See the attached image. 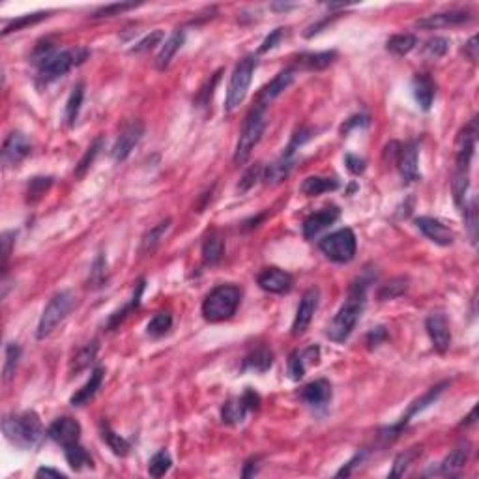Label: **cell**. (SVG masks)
Segmentation results:
<instances>
[{"mask_svg": "<svg viewBox=\"0 0 479 479\" xmlns=\"http://www.w3.org/2000/svg\"><path fill=\"white\" fill-rule=\"evenodd\" d=\"M369 279L360 277L352 283L351 290H348V298L345 304L341 305L339 311L335 313L333 320L326 330V335L335 343H345L354 332L360 316H362L363 305H365V294H367Z\"/></svg>", "mask_w": 479, "mask_h": 479, "instance_id": "cell-1", "label": "cell"}, {"mask_svg": "<svg viewBox=\"0 0 479 479\" xmlns=\"http://www.w3.org/2000/svg\"><path fill=\"white\" fill-rule=\"evenodd\" d=\"M476 140H478V118H472L457 139V165L451 187H453V200L459 208L464 206V197L470 184V163L476 150Z\"/></svg>", "mask_w": 479, "mask_h": 479, "instance_id": "cell-2", "label": "cell"}, {"mask_svg": "<svg viewBox=\"0 0 479 479\" xmlns=\"http://www.w3.org/2000/svg\"><path fill=\"white\" fill-rule=\"evenodd\" d=\"M2 431L4 436L21 450H32L45 436L43 425L36 412L6 415L2 421Z\"/></svg>", "mask_w": 479, "mask_h": 479, "instance_id": "cell-3", "label": "cell"}, {"mask_svg": "<svg viewBox=\"0 0 479 479\" xmlns=\"http://www.w3.org/2000/svg\"><path fill=\"white\" fill-rule=\"evenodd\" d=\"M266 124H268V109H266V105L257 103L244 120L238 142H236V150H234V163L244 165L249 159L251 152L258 145V140L263 139Z\"/></svg>", "mask_w": 479, "mask_h": 479, "instance_id": "cell-4", "label": "cell"}, {"mask_svg": "<svg viewBox=\"0 0 479 479\" xmlns=\"http://www.w3.org/2000/svg\"><path fill=\"white\" fill-rule=\"evenodd\" d=\"M242 290L236 285H219L206 294L202 302V316L208 322H223L233 318L238 309Z\"/></svg>", "mask_w": 479, "mask_h": 479, "instance_id": "cell-5", "label": "cell"}, {"mask_svg": "<svg viewBox=\"0 0 479 479\" xmlns=\"http://www.w3.org/2000/svg\"><path fill=\"white\" fill-rule=\"evenodd\" d=\"M88 49L84 47H75V49H64V51H54L49 54L41 64H38V79L41 82H53L59 77H64L68 71H71L75 66L82 64L88 59Z\"/></svg>", "mask_w": 479, "mask_h": 479, "instance_id": "cell-6", "label": "cell"}, {"mask_svg": "<svg viewBox=\"0 0 479 479\" xmlns=\"http://www.w3.org/2000/svg\"><path fill=\"white\" fill-rule=\"evenodd\" d=\"M75 305V296L71 290H60L49 300L45 309L41 313V318L38 322V330H36V337L38 339H45L47 335H51L53 330L70 315V311Z\"/></svg>", "mask_w": 479, "mask_h": 479, "instance_id": "cell-7", "label": "cell"}, {"mask_svg": "<svg viewBox=\"0 0 479 479\" xmlns=\"http://www.w3.org/2000/svg\"><path fill=\"white\" fill-rule=\"evenodd\" d=\"M255 68H257V59L253 54H247L236 64L233 75H230V82H228L227 100H225V111L227 112H233L242 101L246 100Z\"/></svg>", "mask_w": 479, "mask_h": 479, "instance_id": "cell-8", "label": "cell"}, {"mask_svg": "<svg viewBox=\"0 0 479 479\" xmlns=\"http://www.w3.org/2000/svg\"><path fill=\"white\" fill-rule=\"evenodd\" d=\"M318 249H320L330 260H333V263H351L352 258H354V255H356V234L352 233L351 228L335 230V233H332L330 236L320 240Z\"/></svg>", "mask_w": 479, "mask_h": 479, "instance_id": "cell-9", "label": "cell"}, {"mask_svg": "<svg viewBox=\"0 0 479 479\" xmlns=\"http://www.w3.org/2000/svg\"><path fill=\"white\" fill-rule=\"evenodd\" d=\"M258 403H260V397L257 393L247 388L244 395L240 397H230L227 403L223 404L221 408V418L227 425H240L242 421L246 420V415L253 410L258 408Z\"/></svg>", "mask_w": 479, "mask_h": 479, "instance_id": "cell-10", "label": "cell"}, {"mask_svg": "<svg viewBox=\"0 0 479 479\" xmlns=\"http://www.w3.org/2000/svg\"><path fill=\"white\" fill-rule=\"evenodd\" d=\"M142 135H145V124L140 120H131L129 124H126L120 135H118L117 142L112 145V159L118 161V163L126 161L129 158V154L133 152V148L140 142Z\"/></svg>", "mask_w": 479, "mask_h": 479, "instance_id": "cell-11", "label": "cell"}, {"mask_svg": "<svg viewBox=\"0 0 479 479\" xmlns=\"http://www.w3.org/2000/svg\"><path fill=\"white\" fill-rule=\"evenodd\" d=\"M318 300H320V290L316 286H311L304 293L302 300H300L298 309H296V316H294L293 322V335L298 337V335H304L305 330L309 327L311 320L316 313V307H318Z\"/></svg>", "mask_w": 479, "mask_h": 479, "instance_id": "cell-12", "label": "cell"}, {"mask_svg": "<svg viewBox=\"0 0 479 479\" xmlns=\"http://www.w3.org/2000/svg\"><path fill=\"white\" fill-rule=\"evenodd\" d=\"M425 327L427 333H429V337H431V343H433L434 351H439L440 354H444V352L450 351L451 332L444 313H431V315L427 316Z\"/></svg>", "mask_w": 479, "mask_h": 479, "instance_id": "cell-13", "label": "cell"}, {"mask_svg": "<svg viewBox=\"0 0 479 479\" xmlns=\"http://www.w3.org/2000/svg\"><path fill=\"white\" fill-rule=\"evenodd\" d=\"M32 150V145H30L29 137L21 131H13L6 137L4 140V147H2V163L6 167H15L23 161L27 156Z\"/></svg>", "mask_w": 479, "mask_h": 479, "instance_id": "cell-14", "label": "cell"}, {"mask_svg": "<svg viewBox=\"0 0 479 479\" xmlns=\"http://www.w3.org/2000/svg\"><path fill=\"white\" fill-rule=\"evenodd\" d=\"M258 286L270 294H286L290 293L294 285L293 275L281 268H264L257 277Z\"/></svg>", "mask_w": 479, "mask_h": 479, "instance_id": "cell-15", "label": "cell"}, {"mask_svg": "<svg viewBox=\"0 0 479 479\" xmlns=\"http://www.w3.org/2000/svg\"><path fill=\"white\" fill-rule=\"evenodd\" d=\"M47 436L54 440L62 448H66V445L79 442V439H81V425L73 418L64 415V418H59V420H54L51 423L49 431H47Z\"/></svg>", "mask_w": 479, "mask_h": 479, "instance_id": "cell-16", "label": "cell"}, {"mask_svg": "<svg viewBox=\"0 0 479 479\" xmlns=\"http://www.w3.org/2000/svg\"><path fill=\"white\" fill-rule=\"evenodd\" d=\"M415 225H418L421 233L425 234L427 238L434 242V244H439V246H451L455 242L453 230L440 221V219H434V217H418Z\"/></svg>", "mask_w": 479, "mask_h": 479, "instance_id": "cell-17", "label": "cell"}, {"mask_svg": "<svg viewBox=\"0 0 479 479\" xmlns=\"http://www.w3.org/2000/svg\"><path fill=\"white\" fill-rule=\"evenodd\" d=\"M397 167L404 182L420 180V169H418V145L414 140L406 142L397 150Z\"/></svg>", "mask_w": 479, "mask_h": 479, "instance_id": "cell-18", "label": "cell"}, {"mask_svg": "<svg viewBox=\"0 0 479 479\" xmlns=\"http://www.w3.org/2000/svg\"><path fill=\"white\" fill-rule=\"evenodd\" d=\"M294 77H296V70L294 68H285V70H281L277 75L272 79V81L266 84V87L258 92V101L257 103H260V105H266L268 107L272 101L279 96L283 90H286V88L290 87L294 81Z\"/></svg>", "mask_w": 479, "mask_h": 479, "instance_id": "cell-19", "label": "cell"}, {"mask_svg": "<svg viewBox=\"0 0 479 479\" xmlns=\"http://www.w3.org/2000/svg\"><path fill=\"white\" fill-rule=\"evenodd\" d=\"M300 399L313 408H324L332 401V384L324 378L309 382L307 386L302 388Z\"/></svg>", "mask_w": 479, "mask_h": 479, "instance_id": "cell-20", "label": "cell"}, {"mask_svg": "<svg viewBox=\"0 0 479 479\" xmlns=\"http://www.w3.org/2000/svg\"><path fill=\"white\" fill-rule=\"evenodd\" d=\"M339 216H341V210L337 208V206H327V208H324V210L311 214V216L304 221V236L307 240L315 238L316 234L320 233V230H324V228L330 227V225H333V223L337 221Z\"/></svg>", "mask_w": 479, "mask_h": 479, "instance_id": "cell-21", "label": "cell"}, {"mask_svg": "<svg viewBox=\"0 0 479 479\" xmlns=\"http://www.w3.org/2000/svg\"><path fill=\"white\" fill-rule=\"evenodd\" d=\"M320 358V348L318 346H309L305 351H294L288 360V374L293 380L304 378L305 371L311 365H316Z\"/></svg>", "mask_w": 479, "mask_h": 479, "instance_id": "cell-22", "label": "cell"}, {"mask_svg": "<svg viewBox=\"0 0 479 479\" xmlns=\"http://www.w3.org/2000/svg\"><path fill=\"white\" fill-rule=\"evenodd\" d=\"M470 21V13L464 12V10H451V12H442V13H433V15H427V17L420 19L415 27L420 29H442V27H451V24H461Z\"/></svg>", "mask_w": 479, "mask_h": 479, "instance_id": "cell-23", "label": "cell"}, {"mask_svg": "<svg viewBox=\"0 0 479 479\" xmlns=\"http://www.w3.org/2000/svg\"><path fill=\"white\" fill-rule=\"evenodd\" d=\"M412 90H414V98L418 101V105L423 111H429L433 105L434 96H436V84L427 73H418L412 81Z\"/></svg>", "mask_w": 479, "mask_h": 479, "instance_id": "cell-24", "label": "cell"}, {"mask_svg": "<svg viewBox=\"0 0 479 479\" xmlns=\"http://www.w3.org/2000/svg\"><path fill=\"white\" fill-rule=\"evenodd\" d=\"M468 457H470V444L468 442H462L451 451L450 455L445 457L444 461L440 462L439 473H444V476H459L461 470L466 466Z\"/></svg>", "mask_w": 479, "mask_h": 479, "instance_id": "cell-25", "label": "cell"}, {"mask_svg": "<svg viewBox=\"0 0 479 479\" xmlns=\"http://www.w3.org/2000/svg\"><path fill=\"white\" fill-rule=\"evenodd\" d=\"M184 41H186L184 30H176V32H172V34L161 43V49H159L158 57H156V68H158L159 71H163L169 68L170 60H172V57H175L178 51H180V47L184 45Z\"/></svg>", "mask_w": 479, "mask_h": 479, "instance_id": "cell-26", "label": "cell"}, {"mask_svg": "<svg viewBox=\"0 0 479 479\" xmlns=\"http://www.w3.org/2000/svg\"><path fill=\"white\" fill-rule=\"evenodd\" d=\"M337 59L335 51H322V53H305L300 54L296 62H294V70H305V71H320L326 70L327 66L333 64V60Z\"/></svg>", "mask_w": 479, "mask_h": 479, "instance_id": "cell-27", "label": "cell"}, {"mask_svg": "<svg viewBox=\"0 0 479 479\" xmlns=\"http://www.w3.org/2000/svg\"><path fill=\"white\" fill-rule=\"evenodd\" d=\"M170 223H172L170 221V217H167V219L159 221L158 225H154L150 230L145 233V236L140 240V255H152V253L158 249V246L161 244V240H163V236L170 228Z\"/></svg>", "mask_w": 479, "mask_h": 479, "instance_id": "cell-28", "label": "cell"}, {"mask_svg": "<svg viewBox=\"0 0 479 479\" xmlns=\"http://www.w3.org/2000/svg\"><path fill=\"white\" fill-rule=\"evenodd\" d=\"M274 365V354L266 346H258L244 358V371H255V373H266Z\"/></svg>", "mask_w": 479, "mask_h": 479, "instance_id": "cell-29", "label": "cell"}, {"mask_svg": "<svg viewBox=\"0 0 479 479\" xmlns=\"http://www.w3.org/2000/svg\"><path fill=\"white\" fill-rule=\"evenodd\" d=\"M223 253H225V242H223V236L219 233H210L202 242V260H205L206 266H216L219 260L223 258Z\"/></svg>", "mask_w": 479, "mask_h": 479, "instance_id": "cell-30", "label": "cell"}, {"mask_svg": "<svg viewBox=\"0 0 479 479\" xmlns=\"http://www.w3.org/2000/svg\"><path fill=\"white\" fill-rule=\"evenodd\" d=\"M101 382H103V369L96 367L92 371V374H90V378H88L87 384H84L81 390H77V393L71 397L70 403L73 404V406H82V404H87L88 401L98 393V390L101 388Z\"/></svg>", "mask_w": 479, "mask_h": 479, "instance_id": "cell-31", "label": "cell"}, {"mask_svg": "<svg viewBox=\"0 0 479 479\" xmlns=\"http://www.w3.org/2000/svg\"><path fill=\"white\" fill-rule=\"evenodd\" d=\"M339 187L337 178H326V176H309L305 178L300 191L307 197H316V195L327 193V191H335Z\"/></svg>", "mask_w": 479, "mask_h": 479, "instance_id": "cell-32", "label": "cell"}, {"mask_svg": "<svg viewBox=\"0 0 479 479\" xmlns=\"http://www.w3.org/2000/svg\"><path fill=\"white\" fill-rule=\"evenodd\" d=\"M82 100H84V84H82V82H77L75 87L71 88L70 98L66 101L64 120L70 128L77 122V117H79V112H81Z\"/></svg>", "mask_w": 479, "mask_h": 479, "instance_id": "cell-33", "label": "cell"}, {"mask_svg": "<svg viewBox=\"0 0 479 479\" xmlns=\"http://www.w3.org/2000/svg\"><path fill=\"white\" fill-rule=\"evenodd\" d=\"M98 348H100V346H98V341H92V343H88L87 346H82L81 351L77 352L75 356H73V360H71V365H70L71 376H73V374H79L81 371L90 367V363L96 360Z\"/></svg>", "mask_w": 479, "mask_h": 479, "instance_id": "cell-34", "label": "cell"}, {"mask_svg": "<svg viewBox=\"0 0 479 479\" xmlns=\"http://www.w3.org/2000/svg\"><path fill=\"white\" fill-rule=\"evenodd\" d=\"M64 455L68 464H70L75 472H79L82 468H92V457L88 455V451L84 450L79 442L66 445Z\"/></svg>", "mask_w": 479, "mask_h": 479, "instance_id": "cell-35", "label": "cell"}, {"mask_svg": "<svg viewBox=\"0 0 479 479\" xmlns=\"http://www.w3.org/2000/svg\"><path fill=\"white\" fill-rule=\"evenodd\" d=\"M142 290H145V279H140L139 283H137V290H135L133 298L129 300L128 304L124 305L122 309L117 311V313H112L111 318H109V322H107V330H115L117 326H120L124 320H126V316L131 313L133 309H137L139 307V302H140V296H142Z\"/></svg>", "mask_w": 479, "mask_h": 479, "instance_id": "cell-36", "label": "cell"}, {"mask_svg": "<svg viewBox=\"0 0 479 479\" xmlns=\"http://www.w3.org/2000/svg\"><path fill=\"white\" fill-rule=\"evenodd\" d=\"M415 45H418V38L414 34H395L388 40L386 49L390 53L397 54V57H404L412 49H415Z\"/></svg>", "mask_w": 479, "mask_h": 479, "instance_id": "cell-37", "label": "cell"}, {"mask_svg": "<svg viewBox=\"0 0 479 479\" xmlns=\"http://www.w3.org/2000/svg\"><path fill=\"white\" fill-rule=\"evenodd\" d=\"M421 455V445H414L410 450H404L403 453H399L393 461V468L390 472V478H399V476H404V472L412 466V462Z\"/></svg>", "mask_w": 479, "mask_h": 479, "instance_id": "cell-38", "label": "cell"}, {"mask_svg": "<svg viewBox=\"0 0 479 479\" xmlns=\"http://www.w3.org/2000/svg\"><path fill=\"white\" fill-rule=\"evenodd\" d=\"M101 436H103V440H105L107 445L111 448L115 455L126 457L129 453V442L128 440L122 439L120 434L115 433L111 427H109V423H103V427H101Z\"/></svg>", "mask_w": 479, "mask_h": 479, "instance_id": "cell-39", "label": "cell"}, {"mask_svg": "<svg viewBox=\"0 0 479 479\" xmlns=\"http://www.w3.org/2000/svg\"><path fill=\"white\" fill-rule=\"evenodd\" d=\"M170 327H172V315H170L169 311H159V313H156L152 316V320L148 322L147 333L150 337L158 339V337H163Z\"/></svg>", "mask_w": 479, "mask_h": 479, "instance_id": "cell-40", "label": "cell"}, {"mask_svg": "<svg viewBox=\"0 0 479 479\" xmlns=\"http://www.w3.org/2000/svg\"><path fill=\"white\" fill-rule=\"evenodd\" d=\"M408 290V279L406 277H395V279L388 281L386 285L380 286L378 300L386 302V300H395L403 296Z\"/></svg>", "mask_w": 479, "mask_h": 479, "instance_id": "cell-41", "label": "cell"}, {"mask_svg": "<svg viewBox=\"0 0 479 479\" xmlns=\"http://www.w3.org/2000/svg\"><path fill=\"white\" fill-rule=\"evenodd\" d=\"M47 15H49V13L38 12V13H29V15H21V17H17V19H12V21L4 27V30H2V36H8V34H12V32H19V30L27 29V27H32V24L43 21Z\"/></svg>", "mask_w": 479, "mask_h": 479, "instance_id": "cell-42", "label": "cell"}, {"mask_svg": "<svg viewBox=\"0 0 479 479\" xmlns=\"http://www.w3.org/2000/svg\"><path fill=\"white\" fill-rule=\"evenodd\" d=\"M19 360H21V346L15 345V343H8L6 362H4V369H2V378H4V382H10L13 378V374L17 371Z\"/></svg>", "mask_w": 479, "mask_h": 479, "instance_id": "cell-43", "label": "cell"}, {"mask_svg": "<svg viewBox=\"0 0 479 479\" xmlns=\"http://www.w3.org/2000/svg\"><path fill=\"white\" fill-rule=\"evenodd\" d=\"M170 466H172V459H170L169 451L161 450L150 459V462H148V472H150V476H154V478H161V476H165V473L169 472Z\"/></svg>", "mask_w": 479, "mask_h": 479, "instance_id": "cell-44", "label": "cell"}, {"mask_svg": "<svg viewBox=\"0 0 479 479\" xmlns=\"http://www.w3.org/2000/svg\"><path fill=\"white\" fill-rule=\"evenodd\" d=\"M448 51H450V40L440 38V36L431 38V40L423 45V54L429 57V59H442Z\"/></svg>", "mask_w": 479, "mask_h": 479, "instance_id": "cell-45", "label": "cell"}, {"mask_svg": "<svg viewBox=\"0 0 479 479\" xmlns=\"http://www.w3.org/2000/svg\"><path fill=\"white\" fill-rule=\"evenodd\" d=\"M101 147H103V140H101V137H98V139L94 140L92 145L88 147V150L84 152V156L81 158L79 165L75 167V176H82L84 172H87L88 167L94 163V159L98 158V154H100Z\"/></svg>", "mask_w": 479, "mask_h": 479, "instance_id": "cell-46", "label": "cell"}, {"mask_svg": "<svg viewBox=\"0 0 479 479\" xmlns=\"http://www.w3.org/2000/svg\"><path fill=\"white\" fill-rule=\"evenodd\" d=\"M140 4H135V2H117V4H109V6H103L100 10L94 12V19H103V17H115V15H120V13L128 12V10H135Z\"/></svg>", "mask_w": 479, "mask_h": 479, "instance_id": "cell-47", "label": "cell"}, {"mask_svg": "<svg viewBox=\"0 0 479 479\" xmlns=\"http://www.w3.org/2000/svg\"><path fill=\"white\" fill-rule=\"evenodd\" d=\"M263 175H264L263 163L253 165L251 169L247 170L246 175H244V178L240 180V184H238L240 193H246V191H249V189H251V187L255 186L260 178H263Z\"/></svg>", "mask_w": 479, "mask_h": 479, "instance_id": "cell-48", "label": "cell"}, {"mask_svg": "<svg viewBox=\"0 0 479 479\" xmlns=\"http://www.w3.org/2000/svg\"><path fill=\"white\" fill-rule=\"evenodd\" d=\"M107 281V260L103 255H98L90 270V283L92 286H101Z\"/></svg>", "mask_w": 479, "mask_h": 479, "instance_id": "cell-49", "label": "cell"}, {"mask_svg": "<svg viewBox=\"0 0 479 479\" xmlns=\"http://www.w3.org/2000/svg\"><path fill=\"white\" fill-rule=\"evenodd\" d=\"M51 184H53V178H32L29 184V191H27L30 202H36L40 199L41 195L51 187Z\"/></svg>", "mask_w": 479, "mask_h": 479, "instance_id": "cell-50", "label": "cell"}, {"mask_svg": "<svg viewBox=\"0 0 479 479\" xmlns=\"http://www.w3.org/2000/svg\"><path fill=\"white\" fill-rule=\"evenodd\" d=\"M462 208H464V219L468 223L470 238L476 244V238H478V234H476V228H478V206H476V199L470 200V205L462 206Z\"/></svg>", "mask_w": 479, "mask_h": 479, "instance_id": "cell-51", "label": "cell"}, {"mask_svg": "<svg viewBox=\"0 0 479 479\" xmlns=\"http://www.w3.org/2000/svg\"><path fill=\"white\" fill-rule=\"evenodd\" d=\"M161 40H163V32H161V30H154L152 34H148L145 40H140L137 45L131 47V53H142V51H148V49H152V47L158 45Z\"/></svg>", "mask_w": 479, "mask_h": 479, "instance_id": "cell-52", "label": "cell"}, {"mask_svg": "<svg viewBox=\"0 0 479 479\" xmlns=\"http://www.w3.org/2000/svg\"><path fill=\"white\" fill-rule=\"evenodd\" d=\"M0 244H2V270L6 272L8 260H10V255H12V246L15 244V230H6L2 234Z\"/></svg>", "mask_w": 479, "mask_h": 479, "instance_id": "cell-53", "label": "cell"}, {"mask_svg": "<svg viewBox=\"0 0 479 479\" xmlns=\"http://www.w3.org/2000/svg\"><path fill=\"white\" fill-rule=\"evenodd\" d=\"M283 30H285V29H275L274 32H272V34H270L268 38H266V40L263 41V45H260V49H258V53H268L270 49H274V47L277 45V43H279V41H281L283 34H285Z\"/></svg>", "mask_w": 479, "mask_h": 479, "instance_id": "cell-54", "label": "cell"}, {"mask_svg": "<svg viewBox=\"0 0 479 479\" xmlns=\"http://www.w3.org/2000/svg\"><path fill=\"white\" fill-rule=\"evenodd\" d=\"M346 161V169L351 170L352 175H362L363 170H365V161H363L362 158H358V156H352V154H348L345 158Z\"/></svg>", "mask_w": 479, "mask_h": 479, "instance_id": "cell-55", "label": "cell"}, {"mask_svg": "<svg viewBox=\"0 0 479 479\" xmlns=\"http://www.w3.org/2000/svg\"><path fill=\"white\" fill-rule=\"evenodd\" d=\"M386 337H388L386 327H374L373 332L367 335L369 348H373V346H378L382 341H386Z\"/></svg>", "mask_w": 479, "mask_h": 479, "instance_id": "cell-56", "label": "cell"}, {"mask_svg": "<svg viewBox=\"0 0 479 479\" xmlns=\"http://www.w3.org/2000/svg\"><path fill=\"white\" fill-rule=\"evenodd\" d=\"M478 51H479V45H478V36H472L470 40L464 43V54L468 57V60H472V62H478Z\"/></svg>", "mask_w": 479, "mask_h": 479, "instance_id": "cell-57", "label": "cell"}, {"mask_svg": "<svg viewBox=\"0 0 479 479\" xmlns=\"http://www.w3.org/2000/svg\"><path fill=\"white\" fill-rule=\"evenodd\" d=\"M369 124V117H365V115H358V117H352L351 120H346V124L341 128V131L343 133H348L352 128H356V126H367Z\"/></svg>", "mask_w": 479, "mask_h": 479, "instance_id": "cell-58", "label": "cell"}, {"mask_svg": "<svg viewBox=\"0 0 479 479\" xmlns=\"http://www.w3.org/2000/svg\"><path fill=\"white\" fill-rule=\"evenodd\" d=\"M36 476L38 478H41V476H45V478H64V473L60 472V470H53V468H40L36 472Z\"/></svg>", "mask_w": 479, "mask_h": 479, "instance_id": "cell-59", "label": "cell"}, {"mask_svg": "<svg viewBox=\"0 0 479 479\" xmlns=\"http://www.w3.org/2000/svg\"><path fill=\"white\" fill-rule=\"evenodd\" d=\"M476 410H478V408H472V412H470V414H468L466 421H462V423H461V427H468V425H472L473 421H476V420H473V418H476Z\"/></svg>", "mask_w": 479, "mask_h": 479, "instance_id": "cell-60", "label": "cell"}, {"mask_svg": "<svg viewBox=\"0 0 479 479\" xmlns=\"http://www.w3.org/2000/svg\"><path fill=\"white\" fill-rule=\"evenodd\" d=\"M274 10H288V8H293V4H274Z\"/></svg>", "mask_w": 479, "mask_h": 479, "instance_id": "cell-61", "label": "cell"}]
</instances>
